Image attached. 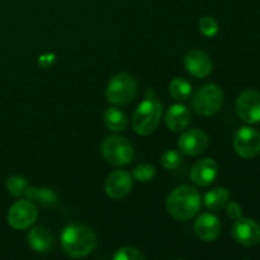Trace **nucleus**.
I'll return each mask as SVG.
<instances>
[{
    "instance_id": "nucleus-19",
    "label": "nucleus",
    "mask_w": 260,
    "mask_h": 260,
    "mask_svg": "<svg viewBox=\"0 0 260 260\" xmlns=\"http://www.w3.org/2000/svg\"><path fill=\"white\" fill-rule=\"evenodd\" d=\"M24 196L27 197V200L38 201V202L42 203L46 207H52V206L57 203V196H56L53 190L48 189V188L28 187Z\"/></svg>"
},
{
    "instance_id": "nucleus-12",
    "label": "nucleus",
    "mask_w": 260,
    "mask_h": 260,
    "mask_svg": "<svg viewBox=\"0 0 260 260\" xmlns=\"http://www.w3.org/2000/svg\"><path fill=\"white\" fill-rule=\"evenodd\" d=\"M184 65L188 73L197 79H203L212 71L210 55L201 50H189L184 56Z\"/></svg>"
},
{
    "instance_id": "nucleus-15",
    "label": "nucleus",
    "mask_w": 260,
    "mask_h": 260,
    "mask_svg": "<svg viewBox=\"0 0 260 260\" xmlns=\"http://www.w3.org/2000/svg\"><path fill=\"white\" fill-rule=\"evenodd\" d=\"M196 235L203 241H215L221 234V222L215 215L202 213L194 222Z\"/></svg>"
},
{
    "instance_id": "nucleus-17",
    "label": "nucleus",
    "mask_w": 260,
    "mask_h": 260,
    "mask_svg": "<svg viewBox=\"0 0 260 260\" xmlns=\"http://www.w3.org/2000/svg\"><path fill=\"white\" fill-rule=\"evenodd\" d=\"M28 243L37 253H47L53 248V236L45 226L33 228L28 234Z\"/></svg>"
},
{
    "instance_id": "nucleus-23",
    "label": "nucleus",
    "mask_w": 260,
    "mask_h": 260,
    "mask_svg": "<svg viewBox=\"0 0 260 260\" xmlns=\"http://www.w3.org/2000/svg\"><path fill=\"white\" fill-rule=\"evenodd\" d=\"M156 174V170L151 164H140L132 172V177L139 182H150Z\"/></svg>"
},
{
    "instance_id": "nucleus-10",
    "label": "nucleus",
    "mask_w": 260,
    "mask_h": 260,
    "mask_svg": "<svg viewBox=\"0 0 260 260\" xmlns=\"http://www.w3.org/2000/svg\"><path fill=\"white\" fill-rule=\"evenodd\" d=\"M233 238L244 246H255L260 243V226L250 218L240 217L233 226Z\"/></svg>"
},
{
    "instance_id": "nucleus-14",
    "label": "nucleus",
    "mask_w": 260,
    "mask_h": 260,
    "mask_svg": "<svg viewBox=\"0 0 260 260\" xmlns=\"http://www.w3.org/2000/svg\"><path fill=\"white\" fill-rule=\"evenodd\" d=\"M218 175V165L213 159H203L196 162L190 170V179L200 187L212 184Z\"/></svg>"
},
{
    "instance_id": "nucleus-27",
    "label": "nucleus",
    "mask_w": 260,
    "mask_h": 260,
    "mask_svg": "<svg viewBox=\"0 0 260 260\" xmlns=\"http://www.w3.org/2000/svg\"><path fill=\"white\" fill-rule=\"evenodd\" d=\"M228 215L230 216L233 220H238V218L243 217V208L239 203L236 202H228Z\"/></svg>"
},
{
    "instance_id": "nucleus-1",
    "label": "nucleus",
    "mask_w": 260,
    "mask_h": 260,
    "mask_svg": "<svg viewBox=\"0 0 260 260\" xmlns=\"http://www.w3.org/2000/svg\"><path fill=\"white\" fill-rule=\"evenodd\" d=\"M61 244L68 255L73 258H84L95 248L96 236L88 226L70 225L66 226L62 231Z\"/></svg>"
},
{
    "instance_id": "nucleus-2",
    "label": "nucleus",
    "mask_w": 260,
    "mask_h": 260,
    "mask_svg": "<svg viewBox=\"0 0 260 260\" xmlns=\"http://www.w3.org/2000/svg\"><path fill=\"white\" fill-rule=\"evenodd\" d=\"M170 215L180 221H187L198 213L201 208V196L196 188L182 185L173 190L167 200Z\"/></svg>"
},
{
    "instance_id": "nucleus-5",
    "label": "nucleus",
    "mask_w": 260,
    "mask_h": 260,
    "mask_svg": "<svg viewBox=\"0 0 260 260\" xmlns=\"http://www.w3.org/2000/svg\"><path fill=\"white\" fill-rule=\"evenodd\" d=\"M102 154L107 162L114 167H123L134 159V147L122 136H109L102 142Z\"/></svg>"
},
{
    "instance_id": "nucleus-3",
    "label": "nucleus",
    "mask_w": 260,
    "mask_h": 260,
    "mask_svg": "<svg viewBox=\"0 0 260 260\" xmlns=\"http://www.w3.org/2000/svg\"><path fill=\"white\" fill-rule=\"evenodd\" d=\"M162 106L154 95V90L146 91V98L140 103L132 118V127L135 132L142 136L152 134L157 128L161 118Z\"/></svg>"
},
{
    "instance_id": "nucleus-28",
    "label": "nucleus",
    "mask_w": 260,
    "mask_h": 260,
    "mask_svg": "<svg viewBox=\"0 0 260 260\" xmlns=\"http://www.w3.org/2000/svg\"><path fill=\"white\" fill-rule=\"evenodd\" d=\"M38 61H40V65L42 68H50L53 63V61H55V56L52 53H50V55H42Z\"/></svg>"
},
{
    "instance_id": "nucleus-16",
    "label": "nucleus",
    "mask_w": 260,
    "mask_h": 260,
    "mask_svg": "<svg viewBox=\"0 0 260 260\" xmlns=\"http://www.w3.org/2000/svg\"><path fill=\"white\" fill-rule=\"evenodd\" d=\"M192 121V114L188 107L184 104H174L167 112L165 122L169 129L173 132H180L188 127Z\"/></svg>"
},
{
    "instance_id": "nucleus-7",
    "label": "nucleus",
    "mask_w": 260,
    "mask_h": 260,
    "mask_svg": "<svg viewBox=\"0 0 260 260\" xmlns=\"http://www.w3.org/2000/svg\"><path fill=\"white\" fill-rule=\"evenodd\" d=\"M37 216V207L29 200H22L10 207L8 222L15 230H25L36 222Z\"/></svg>"
},
{
    "instance_id": "nucleus-8",
    "label": "nucleus",
    "mask_w": 260,
    "mask_h": 260,
    "mask_svg": "<svg viewBox=\"0 0 260 260\" xmlns=\"http://www.w3.org/2000/svg\"><path fill=\"white\" fill-rule=\"evenodd\" d=\"M234 149L244 159L255 157L260 152V132L251 127H241L234 137Z\"/></svg>"
},
{
    "instance_id": "nucleus-22",
    "label": "nucleus",
    "mask_w": 260,
    "mask_h": 260,
    "mask_svg": "<svg viewBox=\"0 0 260 260\" xmlns=\"http://www.w3.org/2000/svg\"><path fill=\"white\" fill-rule=\"evenodd\" d=\"M29 187L27 180L19 175H13L7 180V188L8 192L13 196V197H22L24 196L25 190Z\"/></svg>"
},
{
    "instance_id": "nucleus-25",
    "label": "nucleus",
    "mask_w": 260,
    "mask_h": 260,
    "mask_svg": "<svg viewBox=\"0 0 260 260\" xmlns=\"http://www.w3.org/2000/svg\"><path fill=\"white\" fill-rule=\"evenodd\" d=\"M114 260H144L145 255L136 248L131 246H124L117 250L113 256Z\"/></svg>"
},
{
    "instance_id": "nucleus-13",
    "label": "nucleus",
    "mask_w": 260,
    "mask_h": 260,
    "mask_svg": "<svg viewBox=\"0 0 260 260\" xmlns=\"http://www.w3.org/2000/svg\"><path fill=\"white\" fill-rule=\"evenodd\" d=\"M208 146V137L201 129H188L178 140L180 151L189 156H196L205 151Z\"/></svg>"
},
{
    "instance_id": "nucleus-26",
    "label": "nucleus",
    "mask_w": 260,
    "mask_h": 260,
    "mask_svg": "<svg viewBox=\"0 0 260 260\" xmlns=\"http://www.w3.org/2000/svg\"><path fill=\"white\" fill-rule=\"evenodd\" d=\"M200 29L206 37H213L218 32V24L212 17L205 15L200 19Z\"/></svg>"
},
{
    "instance_id": "nucleus-18",
    "label": "nucleus",
    "mask_w": 260,
    "mask_h": 260,
    "mask_svg": "<svg viewBox=\"0 0 260 260\" xmlns=\"http://www.w3.org/2000/svg\"><path fill=\"white\" fill-rule=\"evenodd\" d=\"M230 200V192L226 188L218 187L210 190L205 196V205L211 211H220L228 205Z\"/></svg>"
},
{
    "instance_id": "nucleus-11",
    "label": "nucleus",
    "mask_w": 260,
    "mask_h": 260,
    "mask_svg": "<svg viewBox=\"0 0 260 260\" xmlns=\"http://www.w3.org/2000/svg\"><path fill=\"white\" fill-rule=\"evenodd\" d=\"M132 188V175L126 170H116L106 180V193L109 198L119 201L126 197Z\"/></svg>"
},
{
    "instance_id": "nucleus-21",
    "label": "nucleus",
    "mask_w": 260,
    "mask_h": 260,
    "mask_svg": "<svg viewBox=\"0 0 260 260\" xmlns=\"http://www.w3.org/2000/svg\"><path fill=\"white\" fill-rule=\"evenodd\" d=\"M169 93L175 101H185L192 94V85L185 79L175 78L169 85Z\"/></svg>"
},
{
    "instance_id": "nucleus-9",
    "label": "nucleus",
    "mask_w": 260,
    "mask_h": 260,
    "mask_svg": "<svg viewBox=\"0 0 260 260\" xmlns=\"http://www.w3.org/2000/svg\"><path fill=\"white\" fill-rule=\"evenodd\" d=\"M236 112L246 123L260 122V93L255 90H246L239 95L236 101Z\"/></svg>"
},
{
    "instance_id": "nucleus-6",
    "label": "nucleus",
    "mask_w": 260,
    "mask_h": 260,
    "mask_svg": "<svg viewBox=\"0 0 260 260\" xmlns=\"http://www.w3.org/2000/svg\"><path fill=\"white\" fill-rule=\"evenodd\" d=\"M223 104V91L216 84H207L197 90L193 96V108L201 116H213Z\"/></svg>"
},
{
    "instance_id": "nucleus-24",
    "label": "nucleus",
    "mask_w": 260,
    "mask_h": 260,
    "mask_svg": "<svg viewBox=\"0 0 260 260\" xmlns=\"http://www.w3.org/2000/svg\"><path fill=\"white\" fill-rule=\"evenodd\" d=\"M182 155L177 150H168L161 156V165L168 170H174L182 164Z\"/></svg>"
},
{
    "instance_id": "nucleus-4",
    "label": "nucleus",
    "mask_w": 260,
    "mask_h": 260,
    "mask_svg": "<svg viewBox=\"0 0 260 260\" xmlns=\"http://www.w3.org/2000/svg\"><path fill=\"white\" fill-rule=\"evenodd\" d=\"M137 94V83L127 73L117 74L107 85L106 98L114 106H126L131 103Z\"/></svg>"
},
{
    "instance_id": "nucleus-20",
    "label": "nucleus",
    "mask_w": 260,
    "mask_h": 260,
    "mask_svg": "<svg viewBox=\"0 0 260 260\" xmlns=\"http://www.w3.org/2000/svg\"><path fill=\"white\" fill-rule=\"evenodd\" d=\"M104 122L106 126L108 127L111 131H123L127 127V117L121 109L118 108H108L104 112Z\"/></svg>"
}]
</instances>
